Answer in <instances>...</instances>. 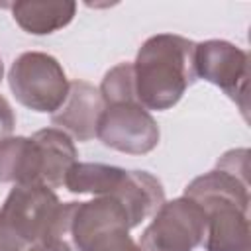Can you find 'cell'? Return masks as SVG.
Here are the masks:
<instances>
[{
  "instance_id": "obj_1",
  "label": "cell",
  "mask_w": 251,
  "mask_h": 251,
  "mask_svg": "<svg viewBox=\"0 0 251 251\" xmlns=\"http://www.w3.org/2000/svg\"><path fill=\"white\" fill-rule=\"evenodd\" d=\"M186 198L206 212V251H249V180L247 173L218 167L184 188Z\"/></svg>"
},
{
  "instance_id": "obj_2",
  "label": "cell",
  "mask_w": 251,
  "mask_h": 251,
  "mask_svg": "<svg viewBox=\"0 0 251 251\" xmlns=\"http://www.w3.org/2000/svg\"><path fill=\"white\" fill-rule=\"evenodd\" d=\"M196 43L176 33H157L143 41L133 67L135 98L149 110L173 108L196 80Z\"/></svg>"
},
{
  "instance_id": "obj_3",
  "label": "cell",
  "mask_w": 251,
  "mask_h": 251,
  "mask_svg": "<svg viewBox=\"0 0 251 251\" xmlns=\"http://www.w3.org/2000/svg\"><path fill=\"white\" fill-rule=\"evenodd\" d=\"M76 157L75 141L57 127L39 129L31 137L12 135L0 141V182L59 188Z\"/></svg>"
},
{
  "instance_id": "obj_4",
  "label": "cell",
  "mask_w": 251,
  "mask_h": 251,
  "mask_svg": "<svg viewBox=\"0 0 251 251\" xmlns=\"http://www.w3.org/2000/svg\"><path fill=\"white\" fill-rule=\"evenodd\" d=\"M63 184L73 194L118 198L126 206L133 227L153 216L165 202V188L157 176L147 171H126L116 165L76 161Z\"/></svg>"
},
{
  "instance_id": "obj_5",
  "label": "cell",
  "mask_w": 251,
  "mask_h": 251,
  "mask_svg": "<svg viewBox=\"0 0 251 251\" xmlns=\"http://www.w3.org/2000/svg\"><path fill=\"white\" fill-rule=\"evenodd\" d=\"M73 202H61L53 188L43 184H14L0 220L27 245L49 239H67Z\"/></svg>"
},
{
  "instance_id": "obj_6",
  "label": "cell",
  "mask_w": 251,
  "mask_h": 251,
  "mask_svg": "<svg viewBox=\"0 0 251 251\" xmlns=\"http://www.w3.org/2000/svg\"><path fill=\"white\" fill-rule=\"evenodd\" d=\"M14 98L39 114H55L69 94V78L61 63L41 51H25L14 59L8 71Z\"/></svg>"
},
{
  "instance_id": "obj_7",
  "label": "cell",
  "mask_w": 251,
  "mask_h": 251,
  "mask_svg": "<svg viewBox=\"0 0 251 251\" xmlns=\"http://www.w3.org/2000/svg\"><path fill=\"white\" fill-rule=\"evenodd\" d=\"M206 235V212L190 198L165 200L139 237V251H194Z\"/></svg>"
},
{
  "instance_id": "obj_8",
  "label": "cell",
  "mask_w": 251,
  "mask_h": 251,
  "mask_svg": "<svg viewBox=\"0 0 251 251\" xmlns=\"http://www.w3.org/2000/svg\"><path fill=\"white\" fill-rule=\"evenodd\" d=\"M96 137L114 151L145 155L159 145L161 133L155 118L139 102H118L104 106Z\"/></svg>"
},
{
  "instance_id": "obj_9",
  "label": "cell",
  "mask_w": 251,
  "mask_h": 251,
  "mask_svg": "<svg viewBox=\"0 0 251 251\" xmlns=\"http://www.w3.org/2000/svg\"><path fill=\"white\" fill-rule=\"evenodd\" d=\"M196 76L222 88L241 110L247 120V78H249V55L241 47L224 41L208 39L194 47Z\"/></svg>"
},
{
  "instance_id": "obj_10",
  "label": "cell",
  "mask_w": 251,
  "mask_h": 251,
  "mask_svg": "<svg viewBox=\"0 0 251 251\" xmlns=\"http://www.w3.org/2000/svg\"><path fill=\"white\" fill-rule=\"evenodd\" d=\"M110 229H133L126 206L114 196H94L88 202H73L67 241L75 251H84L90 241Z\"/></svg>"
},
{
  "instance_id": "obj_11",
  "label": "cell",
  "mask_w": 251,
  "mask_h": 251,
  "mask_svg": "<svg viewBox=\"0 0 251 251\" xmlns=\"http://www.w3.org/2000/svg\"><path fill=\"white\" fill-rule=\"evenodd\" d=\"M102 110L104 102L98 88L86 80H73L69 82L67 100L55 114H51V124L71 139L90 141L96 137V126Z\"/></svg>"
},
{
  "instance_id": "obj_12",
  "label": "cell",
  "mask_w": 251,
  "mask_h": 251,
  "mask_svg": "<svg viewBox=\"0 0 251 251\" xmlns=\"http://www.w3.org/2000/svg\"><path fill=\"white\" fill-rule=\"evenodd\" d=\"M14 22L31 35H47L69 25L76 14V2L20 0L10 4Z\"/></svg>"
},
{
  "instance_id": "obj_13",
  "label": "cell",
  "mask_w": 251,
  "mask_h": 251,
  "mask_svg": "<svg viewBox=\"0 0 251 251\" xmlns=\"http://www.w3.org/2000/svg\"><path fill=\"white\" fill-rule=\"evenodd\" d=\"M104 106L118 102H137L135 98V82H133V67L131 63H120L112 67L98 88Z\"/></svg>"
},
{
  "instance_id": "obj_14",
  "label": "cell",
  "mask_w": 251,
  "mask_h": 251,
  "mask_svg": "<svg viewBox=\"0 0 251 251\" xmlns=\"http://www.w3.org/2000/svg\"><path fill=\"white\" fill-rule=\"evenodd\" d=\"M84 251H139L127 229H110L90 241Z\"/></svg>"
},
{
  "instance_id": "obj_15",
  "label": "cell",
  "mask_w": 251,
  "mask_h": 251,
  "mask_svg": "<svg viewBox=\"0 0 251 251\" xmlns=\"http://www.w3.org/2000/svg\"><path fill=\"white\" fill-rule=\"evenodd\" d=\"M16 127V116L10 106V102L0 94V141L12 137V131Z\"/></svg>"
},
{
  "instance_id": "obj_16",
  "label": "cell",
  "mask_w": 251,
  "mask_h": 251,
  "mask_svg": "<svg viewBox=\"0 0 251 251\" xmlns=\"http://www.w3.org/2000/svg\"><path fill=\"white\" fill-rule=\"evenodd\" d=\"M29 247L0 220V251H27Z\"/></svg>"
},
{
  "instance_id": "obj_17",
  "label": "cell",
  "mask_w": 251,
  "mask_h": 251,
  "mask_svg": "<svg viewBox=\"0 0 251 251\" xmlns=\"http://www.w3.org/2000/svg\"><path fill=\"white\" fill-rule=\"evenodd\" d=\"M27 251H71V245L67 239H49L31 245Z\"/></svg>"
},
{
  "instance_id": "obj_18",
  "label": "cell",
  "mask_w": 251,
  "mask_h": 251,
  "mask_svg": "<svg viewBox=\"0 0 251 251\" xmlns=\"http://www.w3.org/2000/svg\"><path fill=\"white\" fill-rule=\"evenodd\" d=\"M2 78H4V65H2V59H0V82H2Z\"/></svg>"
}]
</instances>
